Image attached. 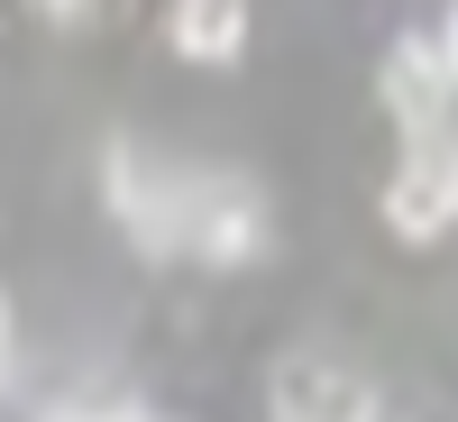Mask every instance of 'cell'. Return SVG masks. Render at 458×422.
Wrapping results in <instances>:
<instances>
[{"label":"cell","mask_w":458,"mask_h":422,"mask_svg":"<svg viewBox=\"0 0 458 422\" xmlns=\"http://www.w3.org/2000/svg\"><path fill=\"white\" fill-rule=\"evenodd\" d=\"M174 248L202 266H248L266 248V194L248 175H174Z\"/></svg>","instance_id":"1"},{"label":"cell","mask_w":458,"mask_h":422,"mask_svg":"<svg viewBox=\"0 0 458 422\" xmlns=\"http://www.w3.org/2000/svg\"><path fill=\"white\" fill-rule=\"evenodd\" d=\"M449 220H458V138L431 129L403 147V166L386 184V229L403 248H431V239H449Z\"/></svg>","instance_id":"2"},{"label":"cell","mask_w":458,"mask_h":422,"mask_svg":"<svg viewBox=\"0 0 458 422\" xmlns=\"http://www.w3.org/2000/svg\"><path fill=\"white\" fill-rule=\"evenodd\" d=\"M276 422H376V386L339 358H284L276 386H266Z\"/></svg>","instance_id":"3"},{"label":"cell","mask_w":458,"mask_h":422,"mask_svg":"<svg viewBox=\"0 0 458 422\" xmlns=\"http://www.w3.org/2000/svg\"><path fill=\"white\" fill-rule=\"evenodd\" d=\"M386 110L403 120V138L449 129V110H458V73H449V56H440V37H403V47L386 56Z\"/></svg>","instance_id":"4"},{"label":"cell","mask_w":458,"mask_h":422,"mask_svg":"<svg viewBox=\"0 0 458 422\" xmlns=\"http://www.w3.org/2000/svg\"><path fill=\"white\" fill-rule=\"evenodd\" d=\"M101 184H110L120 229H129L147 257H183V248H174V175H165V166H138V147H110Z\"/></svg>","instance_id":"5"},{"label":"cell","mask_w":458,"mask_h":422,"mask_svg":"<svg viewBox=\"0 0 458 422\" xmlns=\"http://www.w3.org/2000/svg\"><path fill=\"white\" fill-rule=\"evenodd\" d=\"M248 47V0H174V56L229 65Z\"/></svg>","instance_id":"6"},{"label":"cell","mask_w":458,"mask_h":422,"mask_svg":"<svg viewBox=\"0 0 458 422\" xmlns=\"http://www.w3.org/2000/svg\"><path fill=\"white\" fill-rule=\"evenodd\" d=\"M37 10H47L55 28H83V19H92V0H37Z\"/></svg>","instance_id":"7"},{"label":"cell","mask_w":458,"mask_h":422,"mask_svg":"<svg viewBox=\"0 0 458 422\" xmlns=\"http://www.w3.org/2000/svg\"><path fill=\"white\" fill-rule=\"evenodd\" d=\"M92 422H157V413H147V404H101Z\"/></svg>","instance_id":"8"},{"label":"cell","mask_w":458,"mask_h":422,"mask_svg":"<svg viewBox=\"0 0 458 422\" xmlns=\"http://www.w3.org/2000/svg\"><path fill=\"white\" fill-rule=\"evenodd\" d=\"M440 56H449V73H458V10H449V28H440Z\"/></svg>","instance_id":"9"},{"label":"cell","mask_w":458,"mask_h":422,"mask_svg":"<svg viewBox=\"0 0 458 422\" xmlns=\"http://www.w3.org/2000/svg\"><path fill=\"white\" fill-rule=\"evenodd\" d=\"M37 422H92V413H73V404H55V413H37Z\"/></svg>","instance_id":"10"},{"label":"cell","mask_w":458,"mask_h":422,"mask_svg":"<svg viewBox=\"0 0 458 422\" xmlns=\"http://www.w3.org/2000/svg\"><path fill=\"white\" fill-rule=\"evenodd\" d=\"M0 376H10V322H0Z\"/></svg>","instance_id":"11"},{"label":"cell","mask_w":458,"mask_h":422,"mask_svg":"<svg viewBox=\"0 0 458 422\" xmlns=\"http://www.w3.org/2000/svg\"><path fill=\"white\" fill-rule=\"evenodd\" d=\"M376 422H386V413H376Z\"/></svg>","instance_id":"12"}]
</instances>
